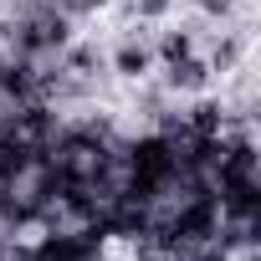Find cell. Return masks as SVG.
<instances>
[{
	"label": "cell",
	"mask_w": 261,
	"mask_h": 261,
	"mask_svg": "<svg viewBox=\"0 0 261 261\" xmlns=\"http://www.w3.org/2000/svg\"><path fill=\"white\" fill-rule=\"evenodd\" d=\"M174 0H134V21H164Z\"/></svg>",
	"instance_id": "obj_6"
},
{
	"label": "cell",
	"mask_w": 261,
	"mask_h": 261,
	"mask_svg": "<svg viewBox=\"0 0 261 261\" xmlns=\"http://www.w3.org/2000/svg\"><path fill=\"white\" fill-rule=\"evenodd\" d=\"M200 6H205V11H215V16H225V11L236 6V0H200Z\"/></svg>",
	"instance_id": "obj_7"
},
{
	"label": "cell",
	"mask_w": 261,
	"mask_h": 261,
	"mask_svg": "<svg viewBox=\"0 0 261 261\" xmlns=\"http://www.w3.org/2000/svg\"><path fill=\"white\" fill-rule=\"evenodd\" d=\"M108 67L123 77V82H144V77H154V41H149V31L139 26V31H128L118 46H113V57H108Z\"/></svg>",
	"instance_id": "obj_1"
},
{
	"label": "cell",
	"mask_w": 261,
	"mask_h": 261,
	"mask_svg": "<svg viewBox=\"0 0 261 261\" xmlns=\"http://www.w3.org/2000/svg\"><path fill=\"white\" fill-rule=\"evenodd\" d=\"M210 82H215V77H210V67H205V57H200V51H195V57H185V62H169V67H164V92L200 97Z\"/></svg>",
	"instance_id": "obj_2"
},
{
	"label": "cell",
	"mask_w": 261,
	"mask_h": 261,
	"mask_svg": "<svg viewBox=\"0 0 261 261\" xmlns=\"http://www.w3.org/2000/svg\"><path fill=\"white\" fill-rule=\"evenodd\" d=\"M46 6H57L62 16H72V21H82V16H92V11H102L108 0H46Z\"/></svg>",
	"instance_id": "obj_5"
},
{
	"label": "cell",
	"mask_w": 261,
	"mask_h": 261,
	"mask_svg": "<svg viewBox=\"0 0 261 261\" xmlns=\"http://www.w3.org/2000/svg\"><path fill=\"white\" fill-rule=\"evenodd\" d=\"M236 62H241V36H236V31H215V46H210V57H205L210 77H230Z\"/></svg>",
	"instance_id": "obj_3"
},
{
	"label": "cell",
	"mask_w": 261,
	"mask_h": 261,
	"mask_svg": "<svg viewBox=\"0 0 261 261\" xmlns=\"http://www.w3.org/2000/svg\"><path fill=\"white\" fill-rule=\"evenodd\" d=\"M185 57H195V31H164L159 41H154V62L159 67H169V62H185Z\"/></svg>",
	"instance_id": "obj_4"
}]
</instances>
